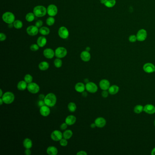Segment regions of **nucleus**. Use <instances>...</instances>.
Returning <instances> with one entry per match:
<instances>
[{"label":"nucleus","instance_id":"nucleus-26","mask_svg":"<svg viewBox=\"0 0 155 155\" xmlns=\"http://www.w3.org/2000/svg\"><path fill=\"white\" fill-rule=\"evenodd\" d=\"M23 145L25 149H31L32 147L33 143L31 139L27 138L24 139L23 142Z\"/></svg>","mask_w":155,"mask_h":155},{"label":"nucleus","instance_id":"nucleus-23","mask_svg":"<svg viewBox=\"0 0 155 155\" xmlns=\"http://www.w3.org/2000/svg\"><path fill=\"white\" fill-rule=\"evenodd\" d=\"M27 83L25 80H21L17 85V88L19 91H24L27 88Z\"/></svg>","mask_w":155,"mask_h":155},{"label":"nucleus","instance_id":"nucleus-18","mask_svg":"<svg viewBox=\"0 0 155 155\" xmlns=\"http://www.w3.org/2000/svg\"><path fill=\"white\" fill-rule=\"evenodd\" d=\"M143 111L148 114H153L155 113V107L152 104H147L144 107Z\"/></svg>","mask_w":155,"mask_h":155},{"label":"nucleus","instance_id":"nucleus-22","mask_svg":"<svg viewBox=\"0 0 155 155\" xmlns=\"http://www.w3.org/2000/svg\"><path fill=\"white\" fill-rule=\"evenodd\" d=\"M58 151L57 148L54 146H50L46 149V153L49 155H56Z\"/></svg>","mask_w":155,"mask_h":155},{"label":"nucleus","instance_id":"nucleus-27","mask_svg":"<svg viewBox=\"0 0 155 155\" xmlns=\"http://www.w3.org/2000/svg\"><path fill=\"white\" fill-rule=\"evenodd\" d=\"M119 91V87L116 85H112L110 86L108 89L109 93L111 95H115Z\"/></svg>","mask_w":155,"mask_h":155},{"label":"nucleus","instance_id":"nucleus-10","mask_svg":"<svg viewBox=\"0 0 155 155\" xmlns=\"http://www.w3.org/2000/svg\"><path fill=\"white\" fill-rule=\"evenodd\" d=\"M58 12V9L56 6L53 4L49 5L47 9V13L50 16H54L56 15Z\"/></svg>","mask_w":155,"mask_h":155},{"label":"nucleus","instance_id":"nucleus-36","mask_svg":"<svg viewBox=\"0 0 155 155\" xmlns=\"http://www.w3.org/2000/svg\"><path fill=\"white\" fill-rule=\"evenodd\" d=\"M24 80L27 82V84L32 82L33 81V77L32 75L30 74H27L25 75L24 78Z\"/></svg>","mask_w":155,"mask_h":155},{"label":"nucleus","instance_id":"nucleus-34","mask_svg":"<svg viewBox=\"0 0 155 155\" xmlns=\"http://www.w3.org/2000/svg\"><path fill=\"white\" fill-rule=\"evenodd\" d=\"M14 27L16 29H21L23 27L22 22L20 20L15 21L13 22Z\"/></svg>","mask_w":155,"mask_h":155},{"label":"nucleus","instance_id":"nucleus-44","mask_svg":"<svg viewBox=\"0 0 155 155\" xmlns=\"http://www.w3.org/2000/svg\"><path fill=\"white\" fill-rule=\"evenodd\" d=\"M68 126L66 122L63 123L60 126V129L62 130H66L67 128V126Z\"/></svg>","mask_w":155,"mask_h":155},{"label":"nucleus","instance_id":"nucleus-48","mask_svg":"<svg viewBox=\"0 0 155 155\" xmlns=\"http://www.w3.org/2000/svg\"><path fill=\"white\" fill-rule=\"evenodd\" d=\"M45 97V96L43 94H40V95L39 96V98L40 99V100H44Z\"/></svg>","mask_w":155,"mask_h":155},{"label":"nucleus","instance_id":"nucleus-43","mask_svg":"<svg viewBox=\"0 0 155 155\" xmlns=\"http://www.w3.org/2000/svg\"><path fill=\"white\" fill-rule=\"evenodd\" d=\"M6 39V35L3 33H0V40L1 41H3L5 40Z\"/></svg>","mask_w":155,"mask_h":155},{"label":"nucleus","instance_id":"nucleus-14","mask_svg":"<svg viewBox=\"0 0 155 155\" xmlns=\"http://www.w3.org/2000/svg\"><path fill=\"white\" fill-rule=\"evenodd\" d=\"M94 122L95 123L96 127L98 128H103L106 126L107 121L104 118L99 117L96 119Z\"/></svg>","mask_w":155,"mask_h":155},{"label":"nucleus","instance_id":"nucleus-13","mask_svg":"<svg viewBox=\"0 0 155 155\" xmlns=\"http://www.w3.org/2000/svg\"><path fill=\"white\" fill-rule=\"evenodd\" d=\"M143 69L144 72L147 73H152L154 72L155 69V66L151 63H146L143 66Z\"/></svg>","mask_w":155,"mask_h":155},{"label":"nucleus","instance_id":"nucleus-24","mask_svg":"<svg viewBox=\"0 0 155 155\" xmlns=\"http://www.w3.org/2000/svg\"><path fill=\"white\" fill-rule=\"evenodd\" d=\"M101 2L104 4L107 7L111 8L113 7L116 4V0H104L101 1Z\"/></svg>","mask_w":155,"mask_h":155},{"label":"nucleus","instance_id":"nucleus-33","mask_svg":"<svg viewBox=\"0 0 155 155\" xmlns=\"http://www.w3.org/2000/svg\"><path fill=\"white\" fill-rule=\"evenodd\" d=\"M35 15L33 13L30 12L26 16V19L27 22H32L35 19Z\"/></svg>","mask_w":155,"mask_h":155},{"label":"nucleus","instance_id":"nucleus-56","mask_svg":"<svg viewBox=\"0 0 155 155\" xmlns=\"http://www.w3.org/2000/svg\"><path fill=\"white\" fill-rule=\"evenodd\" d=\"M91 50V48H90L89 47H87L86 49V51H89Z\"/></svg>","mask_w":155,"mask_h":155},{"label":"nucleus","instance_id":"nucleus-42","mask_svg":"<svg viewBox=\"0 0 155 155\" xmlns=\"http://www.w3.org/2000/svg\"><path fill=\"white\" fill-rule=\"evenodd\" d=\"M109 92L107 91V90H104L102 92V96L103 98H107L108 96Z\"/></svg>","mask_w":155,"mask_h":155},{"label":"nucleus","instance_id":"nucleus-40","mask_svg":"<svg viewBox=\"0 0 155 155\" xmlns=\"http://www.w3.org/2000/svg\"><path fill=\"white\" fill-rule=\"evenodd\" d=\"M136 40L137 37L135 35H131L129 38V40L131 42H134L136 41Z\"/></svg>","mask_w":155,"mask_h":155},{"label":"nucleus","instance_id":"nucleus-7","mask_svg":"<svg viewBox=\"0 0 155 155\" xmlns=\"http://www.w3.org/2000/svg\"><path fill=\"white\" fill-rule=\"evenodd\" d=\"M86 91L91 93H95L98 91V86L93 82H89L86 83Z\"/></svg>","mask_w":155,"mask_h":155},{"label":"nucleus","instance_id":"nucleus-1","mask_svg":"<svg viewBox=\"0 0 155 155\" xmlns=\"http://www.w3.org/2000/svg\"><path fill=\"white\" fill-rule=\"evenodd\" d=\"M44 101L45 105L49 107H53L56 104L57 101L56 96L53 93H49L45 96Z\"/></svg>","mask_w":155,"mask_h":155},{"label":"nucleus","instance_id":"nucleus-58","mask_svg":"<svg viewBox=\"0 0 155 155\" xmlns=\"http://www.w3.org/2000/svg\"><path fill=\"white\" fill-rule=\"evenodd\" d=\"M101 1H102V0H100Z\"/></svg>","mask_w":155,"mask_h":155},{"label":"nucleus","instance_id":"nucleus-16","mask_svg":"<svg viewBox=\"0 0 155 155\" xmlns=\"http://www.w3.org/2000/svg\"><path fill=\"white\" fill-rule=\"evenodd\" d=\"M99 86L103 91L107 90L110 87V82L107 79H102L99 82Z\"/></svg>","mask_w":155,"mask_h":155},{"label":"nucleus","instance_id":"nucleus-12","mask_svg":"<svg viewBox=\"0 0 155 155\" xmlns=\"http://www.w3.org/2000/svg\"><path fill=\"white\" fill-rule=\"evenodd\" d=\"M39 30L38 29V27L36 26H30L28 27L27 29V34L31 36H34L37 35Z\"/></svg>","mask_w":155,"mask_h":155},{"label":"nucleus","instance_id":"nucleus-9","mask_svg":"<svg viewBox=\"0 0 155 155\" xmlns=\"http://www.w3.org/2000/svg\"><path fill=\"white\" fill-rule=\"evenodd\" d=\"M58 35L60 38L65 39L68 38L69 33L66 27H61L58 30Z\"/></svg>","mask_w":155,"mask_h":155},{"label":"nucleus","instance_id":"nucleus-8","mask_svg":"<svg viewBox=\"0 0 155 155\" xmlns=\"http://www.w3.org/2000/svg\"><path fill=\"white\" fill-rule=\"evenodd\" d=\"M51 138L55 142H58L63 138V133L59 130H55L51 133Z\"/></svg>","mask_w":155,"mask_h":155},{"label":"nucleus","instance_id":"nucleus-6","mask_svg":"<svg viewBox=\"0 0 155 155\" xmlns=\"http://www.w3.org/2000/svg\"><path fill=\"white\" fill-rule=\"evenodd\" d=\"M55 56L58 58H64L67 54V49L63 47H59L56 48L55 51Z\"/></svg>","mask_w":155,"mask_h":155},{"label":"nucleus","instance_id":"nucleus-5","mask_svg":"<svg viewBox=\"0 0 155 155\" xmlns=\"http://www.w3.org/2000/svg\"><path fill=\"white\" fill-rule=\"evenodd\" d=\"M27 89L29 92L33 94H35L39 92L40 88L38 84L32 82L31 83L28 84Z\"/></svg>","mask_w":155,"mask_h":155},{"label":"nucleus","instance_id":"nucleus-41","mask_svg":"<svg viewBox=\"0 0 155 155\" xmlns=\"http://www.w3.org/2000/svg\"><path fill=\"white\" fill-rule=\"evenodd\" d=\"M43 25V22L41 20H38L35 23V26L38 28H40Z\"/></svg>","mask_w":155,"mask_h":155},{"label":"nucleus","instance_id":"nucleus-51","mask_svg":"<svg viewBox=\"0 0 155 155\" xmlns=\"http://www.w3.org/2000/svg\"><path fill=\"white\" fill-rule=\"evenodd\" d=\"M152 155H155V147H154L153 150L152 151V153H151Z\"/></svg>","mask_w":155,"mask_h":155},{"label":"nucleus","instance_id":"nucleus-31","mask_svg":"<svg viewBox=\"0 0 155 155\" xmlns=\"http://www.w3.org/2000/svg\"><path fill=\"white\" fill-rule=\"evenodd\" d=\"M50 29L47 27H41L39 29V32L41 35L44 36L48 35L50 33Z\"/></svg>","mask_w":155,"mask_h":155},{"label":"nucleus","instance_id":"nucleus-57","mask_svg":"<svg viewBox=\"0 0 155 155\" xmlns=\"http://www.w3.org/2000/svg\"><path fill=\"white\" fill-rule=\"evenodd\" d=\"M154 126H155V120H154Z\"/></svg>","mask_w":155,"mask_h":155},{"label":"nucleus","instance_id":"nucleus-52","mask_svg":"<svg viewBox=\"0 0 155 155\" xmlns=\"http://www.w3.org/2000/svg\"><path fill=\"white\" fill-rule=\"evenodd\" d=\"M84 81V82H85L86 83H88V82H89V80L88 79H87V78H86V79H85Z\"/></svg>","mask_w":155,"mask_h":155},{"label":"nucleus","instance_id":"nucleus-28","mask_svg":"<svg viewBox=\"0 0 155 155\" xmlns=\"http://www.w3.org/2000/svg\"><path fill=\"white\" fill-rule=\"evenodd\" d=\"M38 67L41 71H46L49 68V64L46 62H41L38 65Z\"/></svg>","mask_w":155,"mask_h":155},{"label":"nucleus","instance_id":"nucleus-3","mask_svg":"<svg viewBox=\"0 0 155 155\" xmlns=\"http://www.w3.org/2000/svg\"><path fill=\"white\" fill-rule=\"evenodd\" d=\"M47 13V9L42 5H38L35 6L33 9V13L35 16L40 17L45 16Z\"/></svg>","mask_w":155,"mask_h":155},{"label":"nucleus","instance_id":"nucleus-50","mask_svg":"<svg viewBox=\"0 0 155 155\" xmlns=\"http://www.w3.org/2000/svg\"><path fill=\"white\" fill-rule=\"evenodd\" d=\"M82 96H83V97H86V96H87V94L86 93V92H85V91H84V92H83L82 93Z\"/></svg>","mask_w":155,"mask_h":155},{"label":"nucleus","instance_id":"nucleus-30","mask_svg":"<svg viewBox=\"0 0 155 155\" xmlns=\"http://www.w3.org/2000/svg\"><path fill=\"white\" fill-rule=\"evenodd\" d=\"M67 107H68V110L71 112H75L77 108V105L74 102H70L68 105Z\"/></svg>","mask_w":155,"mask_h":155},{"label":"nucleus","instance_id":"nucleus-19","mask_svg":"<svg viewBox=\"0 0 155 155\" xmlns=\"http://www.w3.org/2000/svg\"><path fill=\"white\" fill-rule=\"evenodd\" d=\"M77 121V118L73 115H69L67 116L65 119V122L68 126H72L74 125Z\"/></svg>","mask_w":155,"mask_h":155},{"label":"nucleus","instance_id":"nucleus-46","mask_svg":"<svg viewBox=\"0 0 155 155\" xmlns=\"http://www.w3.org/2000/svg\"><path fill=\"white\" fill-rule=\"evenodd\" d=\"M77 155H87V153H86L85 151H80V152H78L77 153Z\"/></svg>","mask_w":155,"mask_h":155},{"label":"nucleus","instance_id":"nucleus-17","mask_svg":"<svg viewBox=\"0 0 155 155\" xmlns=\"http://www.w3.org/2000/svg\"><path fill=\"white\" fill-rule=\"evenodd\" d=\"M49 107H49L46 105H44L42 107H40V115L44 117L48 116L50 115L51 112V110Z\"/></svg>","mask_w":155,"mask_h":155},{"label":"nucleus","instance_id":"nucleus-29","mask_svg":"<svg viewBox=\"0 0 155 155\" xmlns=\"http://www.w3.org/2000/svg\"><path fill=\"white\" fill-rule=\"evenodd\" d=\"M72 136H73V132L71 130H66L63 133V137L67 140L71 138Z\"/></svg>","mask_w":155,"mask_h":155},{"label":"nucleus","instance_id":"nucleus-39","mask_svg":"<svg viewBox=\"0 0 155 155\" xmlns=\"http://www.w3.org/2000/svg\"><path fill=\"white\" fill-rule=\"evenodd\" d=\"M60 144L62 147H66L68 145V142L67 141V139L65 138H62L60 141Z\"/></svg>","mask_w":155,"mask_h":155},{"label":"nucleus","instance_id":"nucleus-20","mask_svg":"<svg viewBox=\"0 0 155 155\" xmlns=\"http://www.w3.org/2000/svg\"><path fill=\"white\" fill-rule=\"evenodd\" d=\"M80 56L83 62H88L91 59V54L87 51H83L80 54Z\"/></svg>","mask_w":155,"mask_h":155},{"label":"nucleus","instance_id":"nucleus-47","mask_svg":"<svg viewBox=\"0 0 155 155\" xmlns=\"http://www.w3.org/2000/svg\"><path fill=\"white\" fill-rule=\"evenodd\" d=\"M24 153L25 155H30L31 154L32 152H31V151L30 150V149H26Z\"/></svg>","mask_w":155,"mask_h":155},{"label":"nucleus","instance_id":"nucleus-45","mask_svg":"<svg viewBox=\"0 0 155 155\" xmlns=\"http://www.w3.org/2000/svg\"><path fill=\"white\" fill-rule=\"evenodd\" d=\"M45 105V102L44 100H40L39 101V102H38V106L39 107H41Z\"/></svg>","mask_w":155,"mask_h":155},{"label":"nucleus","instance_id":"nucleus-35","mask_svg":"<svg viewBox=\"0 0 155 155\" xmlns=\"http://www.w3.org/2000/svg\"><path fill=\"white\" fill-rule=\"evenodd\" d=\"M54 64L56 67L59 68L62 67V62L60 58H57L55 60L54 62Z\"/></svg>","mask_w":155,"mask_h":155},{"label":"nucleus","instance_id":"nucleus-59","mask_svg":"<svg viewBox=\"0 0 155 155\" xmlns=\"http://www.w3.org/2000/svg\"><path fill=\"white\" fill-rule=\"evenodd\" d=\"M154 72H155V70H154Z\"/></svg>","mask_w":155,"mask_h":155},{"label":"nucleus","instance_id":"nucleus-4","mask_svg":"<svg viewBox=\"0 0 155 155\" xmlns=\"http://www.w3.org/2000/svg\"><path fill=\"white\" fill-rule=\"evenodd\" d=\"M3 21L7 24L13 23L15 19V16L11 12H6L3 14L2 16Z\"/></svg>","mask_w":155,"mask_h":155},{"label":"nucleus","instance_id":"nucleus-32","mask_svg":"<svg viewBox=\"0 0 155 155\" xmlns=\"http://www.w3.org/2000/svg\"><path fill=\"white\" fill-rule=\"evenodd\" d=\"M144 110V107L141 105H138L135 106L134 108V112L136 114H140L142 113Z\"/></svg>","mask_w":155,"mask_h":155},{"label":"nucleus","instance_id":"nucleus-37","mask_svg":"<svg viewBox=\"0 0 155 155\" xmlns=\"http://www.w3.org/2000/svg\"><path fill=\"white\" fill-rule=\"evenodd\" d=\"M55 22V20L52 16H50L48 17L46 20V23L49 26H52Z\"/></svg>","mask_w":155,"mask_h":155},{"label":"nucleus","instance_id":"nucleus-11","mask_svg":"<svg viewBox=\"0 0 155 155\" xmlns=\"http://www.w3.org/2000/svg\"><path fill=\"white\" fill-rule=\"evenodd\" d=\"M137 40L140 41H143L147 37V32L144 29L140 30L136 35Z\"/></svg>","mask_w":155,"mask_h":155},{"label":"nucleus","instance_id":"nucleus-53","mask_svg":"<svg viewBox=\"0 0 155 155\" xmlns=\"http://www.w3.org/2000/svg\"><path fill=\"white\" fill-rule=\"evenodd\" d=\"M0 105H2L3 104V103H4V102H3V101L2 99L0 97Z\"/></svg>","mask_w":155,"mask_h":155},{"label":"nucleus","instance_id":"nucleus-49","mask_svg":"<svg viewBox=\"0 0 155 155\" xmlns=\"http://www.w3.org/2000/svg\"><path fill=\"white\" fill-rule=\"evenodd\" d=\"M90 126H91V128H95L96 127V124H95V122H94V123L91 124Z\"/></svg>","mask_w":155,"mask_h":155},{"label":"nucleus","instance_id":"nucleus-21","mask_svg":"<svg viewBox=\"0 0 155 155\" xmlns=\"http://www.w3.org/2000/svg\"><path fill=\"white\" fill-rule=\"evenodd\" d=\"M76 91L79 93H82L86 89V85L82 82H78L75 86Z\"/></svg>","mask_w":155,"mask_h":155},{"label":"nucleus","instance_id":"nucleus-54","mask_svg":"<svg viewBox=\"0 0 155 155\" xmlns=\"http://www.w3.org/2000/svg\"><path fill=\"white\" fill-rule=\"evenodd\" d=\"M14 27L13 23H11V24H9L8 27L9 28H12V27Z\"/></svg>","mask_w":155,"mask_h":155},{"label":"nucleus","instance_id":"nucleus-38","mask_svg":"<svg viewBox=\"0 0 155 155\" xmlns=\"http://www.w3.org/2000/svg\"><path fill=\"white\" fill-rule=\"evenodd\" d=\"M39 49V46L36 44H32L30 46L31 50L33 51H38Z\"/></svg>","mask_w":155,"mask_h":155},{"label":"nucleus","instance_id":"nucleus-15","mask_svg":"<svg viewBox=\"0 0 155 155\" xmlns=\"http://www.w3.org/2000/svg\"><path fill=\"white\" fill-rule=\"evenodd\" d=\"M43 55L47 59H52L55 56L54 51L51 48H46L43 51Z\"/></svg>","mask_w":155,"mask_h":155},{"label":"nucleus","instance_id":"nucleus-2","mask_svg":"<svg viewBox=\"0 0 155 155\" xmlns=\"http://www.w3.org/2000/svg\"><path fill=\"white\" fill-rule=\"evenodd\" d=\"M4 103L6 104H10L15 100V95L12 92L7 91L3 94L2 96L1 97Z\"/></svg>","mask_w":155,"mask_h":155},{"label":"nucleus","instance_id":"nucleus-25","mask_svg":"<svg viewBox=\"0 0 155 155\" xmlns=\"http://www.w3.org/2000/svg\"><path fill=\"white\" fill-rule=\"evenodd\" d=\"M47 42V40L46 38L43 36L40 37L38 38L37 40V44L40 47H43L46 45Z\"/></svg>","mask_w":155,"mask_h":155},{"label":"nucleus","instance_id":"nucleus-55","mask_svg":"<svg viewBox=\"0 0 155 155\" xmlns=\"http://www.w3.org/2000/svg\"><path fill=\"white\" fill-rule=\"evenodd\" d=\"M0 97H1L3 95V94L2 90V89H0Z\"/></svg>","mask_w":155,"mask_h":155}]
</instances>
